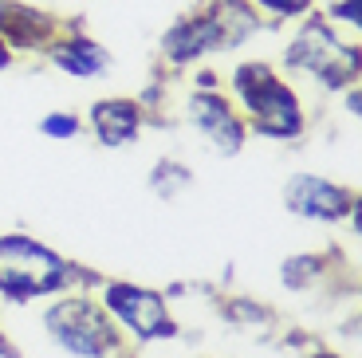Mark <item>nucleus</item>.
<instances>
[{"instance_id": "f257e3e1", "label": "nucleus", "mask_w": 362, "mask_h": 358, "mask_svg": "<svg viewBox=\"0 0 362 358\" xmlns=\"http://www.w3.org/2000/svg\"><path fill=\"white\" fill-rule=\"evenodd\" d=\"M71 268L64 256L36 244L32 236H0V296L4 299H40L64 291Z\"/></svg>"}, {"instance_id": "f03ea898", "label": "nucleus", "mask_w": 362, "mask_h": 358, "mask_svg": "<svg viewBox=\"0 0 362 358\" xmlns=\"http://www.w3.org/2000/svg\"><path fill=\"white\" fill-rule=\"evenodd\" d=\"M233 91L240 107L248 110L256 134L264 138H296L303 130V110H299L296 91L284 87L264 63H245L233 75Z\"/></svg>"}, {"instance_id": "7ed1b4c3", "label": "nucleus", "mask_w": 362, "mask_h": 358, "mask_svg": "<svg viewBox=\"0 0 362 358\" xmlns=\"http://www.w3.org/2000/svg\"><path fill=\"white\" fill-rule=\"evenodd\" d=\"M44 327L59 350L75 358H107L118 347V327L110 323V311L95 299H59L44 311Z\"/></svg>"}, {"instance_id": "20e7f679", "label": "nucleus", "mask_w": 362, "mask_h": 358, "mask_svg": "<svg viewBox=\"0 0 362 358\" xmlns=\"http://www.w3.org/2000/svg\"><path fill=\"white\" fill-rule=\"evenodd\" d=\"M284 63H288V67H299V71L319 75L327 87H346V83L358 75V52L331 36V28H327L323 20H311V24L291 40Z\"/></svg>"}, {"instance_id": "39448f33", "label": "nucleus", "mask_w": 362, "mask_h": 358, "mask_svg": "<svg viewBox=\"0 0 362 358\" xmlns=\"http://www.w3.org/2000/svg\"><path fill=\"white\" fill-rule=\"evenodd\" d=\"M103 304L127 331H134V339L150 342V339H173L177 335L170 311H165V299L158 291H146V287H134V284H107Z\"/></svg>"}, {"instance_id": "423d86ee", "label": "nucleus", "mask_w": 362, "mask_h": 358, "mask_svg": "<svg viewBox=\"0 0 362 358\" xmlns=\"http://www.w3.org/2000/svg\"><path fill=\"white\" fill-rule=\"evenodd\" d=\"M284 201L303 221H339L358 205L346 189L331 185L327 178H315V173H296L284 189Z\"/></svg>"}, {"instance_id": "0eeeda50", "label": "nucleus", "mask_w": 362, "mask_h": 358, "mask_svg": "<svg viewBox=\"0 0 362 358\" xmlns=\"http://www.w3.org/2000/svg\"><path fill=\"white\" fill-rule=\"evenodd\" d=\"M189 122L197 126V134L205 138L217 154H236L245 146V122L236 118V110L225 103V95L201 91L189 103Z\"/></svg>"}, {"instance_id": "6e6552de", "label": "nucleus", "mask_w": 362, "mask_h": 358, "mask_svg": "<svg viewBox=\"0 0 362 358\" xmlns=\"http://www.w3.org/2000/svg\"><path fill=\"white\" fill-rule=\"evenodd\" d=\"M138 126H142V115L130 99H103L90 107V130L99 138L103 146L118 150V146H127L138 138Z\"/></svg>"}, {"instance_id": "1a4fd4ad", "label": "nucleus", "mask_w": 362, "mask_h": 358, "mask_svg": "<svg viewBox=\"0 0 362 358\" xmlns=\"http://www.w3.org/2000/svg\"><path fill=\"white\" fill-rule=\"evenodd\" d=\"M52 59L55 67H64L67 75L75 79H90V75L107 71V52L99 44H90V40H67V44H55L52 47Z\"/></svg>"}, {"instance_id": "9d476101", "label": "nucleus", "mask_w": 362, "mask_h": 358, "mask_svg": "<svg viewBox=\"0 0 362 358\" xmlns=\"http://www.w3.org/2000/svg\"><path fill=\"white\" fill-rule=\"evenodd\" d=\"M319 268H323L319 256H296V260L284 264V284H288V287H308L311 279L319 276Z\"/></svg>"}, {"instance_id": "9b49d317", "label": "nucleus", "mask_w": 362, "mask_h": 358, "mask_svg": "<svg viewBox=\"0 0 362 358\" xmlns=\"http://www.w3.org/2000/svg\"><path fill=\"white\" fill-rule=\"evenodd\" d=\"M40 134L67 142V138H75V134H79V118H75V115H67V110H55V115H44V118H40Z\"/></svg>"}, {"instance_id": "f8f14e48", "label": "nucleus", "mask_w": 362, "mask_h": 358, "mask_svg": "<svg viewBox=\"0 0 362 358\" xmlns=\"http://www.w3.org/2000/svg\"><path fill=\"white\" fill-rule=\"evenodd\" d=\"M181 185H189V173H185V170H177V166H158V170H154V189H158V193L170 197L173 189H181Z\"/></svg>"}, {"instance_id": "ddd939ff", "label": "nucleus", "mask_w": 362, "mask_h": 358, "mask_svg": "<svg viewBox=\"0 0 362 358\" xmlns=\"http://www.w3.org/2000/svg\"><path fill=\"white\" fill-rule=\"evenodd\" d=\"M260 8L276 12V16H299V12L311 8V0H256Z\"/></svg>"}, {"instance_id": "4468645a", "label": "nucleus", "mask_w": 362, "mask_h": 358, "mask_svg": "<svg viewBox=\"0 0 362 358\" xmlns=\"http://www.w3.org/2000/svg\"><path fill=\"white\" fill-rule=\"evenodd\" d=\"M339 20H346V24H358V0H346V4H339Z\"/></svg>"}, {"instance_id": "2eb2a0df", "label": "nucleus", "mask_w": 362, "mask_h": 358, "mask_svg": "<svg viewBox=\"0 0 362 358\" xmlns=\"http://www.w3.org/2000/svg\"><path fill=\"white\" fill-rule=\"evenodd\" d=\"M4 63H8V52H4V44H0V67H4Z\"/></svg>"}, {"instance_id": "dca6fc26", "label": "nucleus", "mask_w": 362, "mask_h": 358, "mask_svg": "<svg viewBox=\"0 0 362 358\" xmlns=\"http://www.w3.org/2000/svg\"><path fill=\"white\" fill-rule=\"evenodd\" d=\"M315 358H339V354H315Z\"/></svg>"}]
</instances>
